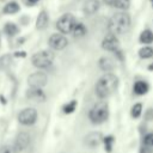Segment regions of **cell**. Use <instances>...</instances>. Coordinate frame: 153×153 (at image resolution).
Instances as JSON below:
<instances>
[{
	"label": "cell",
	"mask_w": 153,
	"mask_h": 153,
	"mask_svg": "<svg viewBox=\"0 0 153 153\" xmlns=\"http://www.w3.org/2000/svg\"><path fill=\"white\" fill-rule=\"evenodd\" d=\"M54 54L48 50H42L32 56V65L37 68H47L53 63Z\"/></svg>",
	"instance_id": "obj_4"
},
{
	"label": "cell",
	"mask_w": 153,
	"mask_h": 153,
	"mask_svg": "<svg viewBox=\"0 0 153 153\" xmlns=\"http://www.w3.org/2000/svg\"><path fill=\"white\" fill-rule=\"evenodd\" d=\"M104 2H105V4H108V5H110V6H114L115 0H104Z\"/></svg>",
	"instance_id": "obj_29"
},
{
	"label": "cell",
	"mask_w": 153,
	"mask_h": 153,
	"mask_svg": "<svg viewBox=\"0 0 153 153\" xmlns=\"http://www.w3.org/2000/svg\"><path fill=\"white\" fill-rule=\"evenodd\" d=\"M103 141H104V145H105L106 151H108V152H110V151H111V148H112L114 137H112V136H105V137L103 139Z\"/></svg>",
	"instance_id": "obj_27"
},
{
	"label": "cell",
	"mask_w": 153,
	"mask_h": 153,
	"mask_svg": "<svg viewBox=\"0 0 153 153\" xmlns=\"http://www.w3.org/2000/svg\"><path fill=\"white\" fill-rule=\"evenodd\" d=\"M27 1H29L30 4H36V2L38 1V0H27Z\"/></svg>",
	"instance_id": "obj_30"
},
{
	"label": "cell",
	"mask_w": 153,
	"mask_h": 153,
	"mask_svg": "<svg viewBox=\"0 0 153 153\" xmlns=\"http://www.w3.org/2000/svg\"><path fill=\"white\" fill-rule=\"evenodd\" d=\"M37 120V111L33 108H26L22 110L18 115V121L19 123L24 126H31L36 122Z\"/></svg>",
	"instance_id": "obj_6"
},
{
	"label": "cell",
	"mask_w": 153,
	"mask_h": 153,
	"mask_svg": "<svg viewBox=\"0 0 153 153\" xmlns=\"http://www.w3.org/2000/svg\"><path fill=\"white\" fill-rule=\"evenodd\" d=\"M30 142V136L27 133H19L16 137V141H14V148L17 149V152L19 151H23L27 147Z\"/></svg>",
	"instance_id": "obj_10"
},
{
	"label": "cell",
	"mask_w": 153,
	"mask_h": 153,
	"mask_svg": "<svg viewBox=\"0 0 153 153\" xmlns=\"http://www.w3.org/2000/svg\"><path fill=\"white\" fill-rule=\"evenodd\" d=\"M117 76L112 73H106L99 78L96 84V93L99 98H106L117 88Z\"/></svg>",
	"instance_id": "obj_1"
},
{
	"label": "cell",
	"mask_w": 153,
	"mask_h": 153,
	"mask_svg": "<svg viewBox=\"0 0 153 153\" xmlns=\"http://www.w3.org/2000/svg\"><path fill=\"white\" fill-rule=\"evenodd\" d=\"M67 38L62 33H54L49 37V45L55 50H61L67 45Z\"/></svg>",
	"instance_id": "obj_8"
},
{
	"label": "cell",
	"mask_w": 153,
	"mask_h": 153,
	"mask_svg": "<svg viewBox=\"0 0 153 153\" xmlns=\"http://www.w3.org/2000/svg\"><path fill=\"white\" fill-rule=\"evenodd\" d=\"M27 97L30 99L42 100V99H44V93H43V91L41 88H33V87H31L29 90V92H27Z\"/></svg>",
	"instance_id": "obj_14"
},
{
	"label": "cell",
	"mask_w": 153,
	"mask_h": 153,
	"mask_svg": "<svg viewBox=\"0 0 153 153\" xmlns=\"http://www.w3.org/2000/svg\"><path fill=\"white\" fill-rule=\"evenodd\" d=\"M128 6H129V0H115L114 2V7H117L121 10L128 8Z\"/></svg>",
	"instance_id": "obj_25"
},
{
	"label": "cell",
	"mask_w": 153,
	"mask_h": 153,
	"mask_svg": "<svg viewBox=\"0 0 153 153\" xmlns=\"http://www.w3.org/2000/svg\"><path fill=\"white\" fill-rule=\"evenodd\" d=\"M99 7V2L98 0H87L85 2V7H84V11L85 13L87 14H93Z\"/></svg>",
	"instance_id": "obj_13"
},
{
	"label": "cell",
	"mask_w": 153,
	"mask_h": 153,
	"mask_svg": "<svg viewBox=\"0 0 153 153\" xmlns=\"http://www.w3.org/2000/svg\"><path fill=\"white\" fill-rule=\"evenodd\" d=\"M75 108H76V100H71L69 103H67L63 106V112L65 114H71L75 110Z\"/></svg>",
	"instance_id": "obj_22"
},
{
	"label": "cell",
	"mask_w": 153,
	"mask_h": 153,
	"mask_svg": "<svg viewBox=\"0 0 153 153\" xmlns=\"http://www.w3.org/2000/svg\"><path fill=\"white\" fill-rule=\"evenodd\" d=\"M102 47L105 50H110V51H117L118 49V38L116 35L114 33H109L103 38L102 42Z\"/></svg>",
	"instance_id": "obj_9"
},
{
	"label": "cell",
	"mask_w": 153,
	"mask_h": 153,
	"mask_svg": "<svg viewBox=\"0 0 153 153\" xmlns=\"http://www.w3.org/2000/svg\"><path fill=\"white\" fill-rule=\"evenodd\" d=\"M48 20H49V18H48L47 12H45V11H42V12L38 14V17H37V20H36V27L39 29V30L44 29V27L48 25Z\"/></svg>",
	"instance_id": "obj_12"
},
{
	"label": "cell",
	"mask_w": 153,
	"mask_h": 153,
	"mask_svg": "<svg viewBox=\"0 0 153 153\" xmlns=\"http://www.w3.org/2000/svg\"><path fill=\"white\" fill-rule=\"evenodd\" d=\"M75 24H76V20L72 14H63L57 20L56 27L61 33H71L73 31Z\"/></svg>",
	"instance_id": "obj_5"
},
{
	"label": "cell",
	"mask_w": 153,
	"mask_h": 153,
	"mask_svg": "<svg viewBox=\"0 0 153 153\" xmlns=\"http://www.w3.org/2000/svg\"><path fill=\"white\" fill-rule=\"evenodd\" d=\"M140 42L145 44H149L153 42V32L151 30H143L140 35Z\"/></svg>",
	"instance_id": "obj_18"
},
{
	"label": "cell",
	"mask_w": 153,
	"mask_h": 153,
	"mask_svg": "<svg viewBox=\"0 0 153 153\" xmlns=\"http://www.w3.org/2000/svg\"><path fill=\"white\" fill-rule=\"evenodd\" d=\"M0 42H1V33H0Z\"/></svg>",
	"instance_id": "obj_31"
},
{
	"label": "cell",
	"mask_w": 153,
	"mask_h": 153,
	"mask_svg": "<svg viewBox=\"0 0 153 153\" xmlns=\"http://www.w3.org/2000/svg\"><path fill=\"white\" fill-rule=\"evenodd\" d=\"M11 63V56L10 55H4L0 57V69H5L10 66Z\"/></svg>",
	"instance_id": "obj_23"
},
{
	"label": "cell",
	"mask_w": 153,
	"mask_h": 153,
	"mask_svg": "<svg viewBox=\"0 0 153 153\" xmlns=\"http://www.w3.org/2000/svg\"><path fill=\"white\" fill-rule=\"evenodd\" d=\"M108 115H109V110L106 103L99 102L90 110L88 117L92 123H102L108 118Z\"/></svg>",
	"instance_id": "obj_3"
},
{
	"label": "cell",
	"mask_w": 153,
	"mask_h": 153,
	"mask_svg": "<svg viewBox=\"0 0 153 153\" xmlns=\"http://www.w3.org/2000/svg\"><path fill=\"white\" fill-rule=\"evenodd\" d=\"M112 67H114V63H112V61H111L110 59H108V57H103V59L100 60V68H102L103 71L109 72V71L112 69Z\"/></svg>",
	"instance_id": "obj_20"
},
{
	"label": "cell",
	"mask_w": 153,
	"mask_h": 153,
	"mask_svg": "<svg viewBox=\"0 0 153 153\" xmlns=\"http://www.w3.org/2000/svg\"><path fill=\"white\" fill-rule=\"evenodd\" d=\"M143 146L149 147V148H153V133L147 134L145 136V139H143Z\"/></svg>",
	"instance_id": "obj_26"
},
{
	"label": "cell",
	"mask_w": 153,
	"mask_h": 153,
	"mask_svg": "<svg viewBox=\"0 0 153 153\" xmlns=\"http://www.w3.org/2000/svg\"><path fill=\"white\" fill-rule=\"evenodd\" d=\"M139 55H140V57H142V59L152 57V56H153V49H152L151 47H145V48L140 49Z\"/></svg>",
	"instance_id": "obj_21"
},
{
	"label": "cell",
	"mask_w": 153,
	"mask_h": 153,
	"mask_svg": "<svg viewBox=\"0 0 153 153\" xmlns=\"http://www.w3.org/2000/svg\"><path fill=\"white\" fill-rule=\"evenodd\" d=\"M18 11H19V5L16 1H11V2L6 4L4 7V13H6V14H14Z\"/></svg>",
	"instance_id": "obj_16"
},
{
	"label": "cell",
	"mask_w": 153,
	"mask_h": 153,
	"mask_svg": "<svg viewBox=\"0 0 153 153\" xmlns=\"http://www.w3.org/2000/svg\"><path fill=\"white\" fill-rule=\"evenodd\" d=\"M103 139L104 137L99 133H91L85 137V143L90 147H94V146H98Z\"/></svg>",
	"instance_id": "obj_11"
},
{
	"label": "cell",
	"mask_w": 153,
	"mask_h": 153,
	"mask_svg": "<svg viewBox=\"0 0 153 153\" xmlns=\"http://www.w3.org/2000/svg\"><path fill=\"white\" fill-rule=\"evenodd\" d=\"M27 82L30 85V87L33 88H41L47 84V75L43 72H36L32 73L31 75H29L27 78Z\"/></svg>",
	"instance_id": "obj_7"
},
{
	"label": "cell",
	"mask_w": 153,
	"mask_h": 153,
	"mask_svg": "<svg viewBox=\"0 0 153 153\" xmlns=\"http://www.w3.org/2000/svg\"><path fill=\"white\" fill-rule=\"evenodd\" d=\"M148 91V84L146 81H136L134 84V92L136 94H145Z\"/></svg>",
	"instance_id": "obj_15"
},
{
	"label": "cell",
	"mask_w": 153,
	"mask_h": 153,
	"mask_svg": "<svg viewBox=\"0 0 153 153\" xmlns=\"http://www.w3.org/2000/svg\"><path fill=\"white\" fill-rule=\"evenodd\" d=\"M129 25H130L129 16L124 12H120V13L114 14L110 18L109 24H108V30L110 33H114L117 36V35L124 33L129 29Z\"/></svg>",
	"instance_id": "obj_2"
},
{
	"label": "cell",
	"mask_w": 153,
	"mask_h": 153,
	"mask_svg": "<svg viewBox=\"0 0 153 153\" xmlns=\"http://www.w3.org/2000/svg\"><path fill=\"white\" fill-rule=\"evenodd\" d=\"M141 111H142V105L140 103H137V104L133 105V108H131V116L134 118H137L141 115Z\"/></svg>",
	"instance_id": "obj_24"
},
{
	"label": "cell",
	"mask_w": 153,
	"mask_h": 153,
	"mask_svg": "<svg viewBox=\"0 0 153 153\" xmlns=\"http://www.w3.org/2000/svg\"><path fill=\"white\" fill-rule=\"evenodd\" d=\"M18 31H19L18 26L16 24H13V23H6L5 26H4V32L7 36H14V35L18 33Z\"/></svg>",
	"instance_id": "obj_17"
},
{
	"label": "cell",
	"mask_w": 153,
	"mask_h": 153,
	"mask_svg": "<svg viewBox=\"0 0 153 153\" xmlns=\"http://www.w3.org/2000/svg\"><path fill=\"white\" fill-rule=\"evenodd\" d=\"M0 153H18L17 149L14 148V146H2L0 148Z\"/></svg>",
	"instance_id": "obj_28"
},
{
	"label": "cell",
	"mask_w": 153,
	"mask_h": 153,
	"mask_svg": "<svg viewBox=\"0 0 153 153\" xmlns=\"http://www.w3.org/2000/svg\"><path fill=\"white\" fill-rule=\"evenodd\" d=\"M72 33L74 36H76V37H81V36H84L86 33V27L84 26V24L76 23L75 26H74V29H73V31H72Z\"/></svg>",
	"instance_id": "obj_19"
}]
</instances>
